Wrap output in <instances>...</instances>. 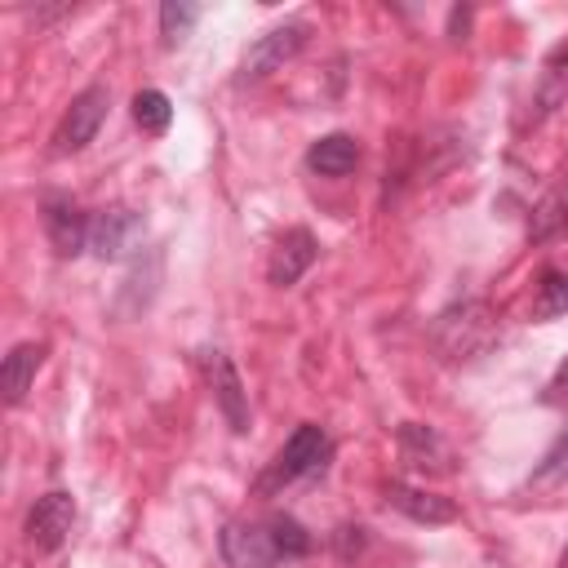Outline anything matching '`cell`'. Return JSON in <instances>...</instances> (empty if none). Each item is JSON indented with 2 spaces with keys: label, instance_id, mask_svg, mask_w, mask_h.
I'll use <instances>...</instances> for the list:
<instances>
[{
  "label": "cell",
  "instance_id": "6da1fadb",
  "mask_svg": "<svg viewBox=\"0 0 568 568\" xmlns=\"http://www.w3.org/2000/svg\"><path fill=\"white\" fill-rule=\"evenodd\" d=\"M435 342L448 359H466V355H479L488 342H493V315L484 302H466V306H453L439 315L435 324Z\"/></svg>",
  "mask_w": 568,
  "mask_h": 568
},
{
  "label": "cell",
  "instance_id": "7a4b0ae2",
  "mask_svg": "<svg viewBox=\"0 0 568 568\" xmlns=\"http://www.w3.org/2000/svg\"><path fill=\"white\" fill-rule=\"evenodd\" d=\"M306 44V27L302 22H284L266 36H257L240 62V84H253V80H266L271 71H280L288 58H297Z\"/></svg>",
  "mask_w": 568,
  "mask_h": 568
},
{
  "label": "cell",
  "instance_id": "3957f363",
  "mask_svg": "<svg viewBox=\"0 0 568 568\" xmlns=\"http://www.w3.org/2000/svg\"><path fill=\"white\" fill-rule=\"evenodd\" d=\"M324 453H328L324 430H320V426H311V422H306V426H297V430L284 439V448H280V457H275L271 475L262 479V488L293 484V479H302V475L320 470V466H324Z\"/></svg>",
  "mask_w": 568,
  "mask_h": 568
},
{
  "label": "cell",
  "instance_id": "277c9868",
  "mask_svg": "<svg viewBox=\"0 0 568 568\" xmlns=\"http://www.w3.org/2000/svg\"><path fill=\"white\" fill-rule=\"evenodd\" d=\"M222 559L231 568H275L284 555L275 546L271 524H226L222 528Z\"/></svg>",
  "mask_w": 568,
  "mask_h": 568
},
{
  "label": "cell",
  "instance_id": "5b68a950",
  "mask_svg": "<svg viewBox=\"0 0 568 568\" xmlns=\"http://www.w3.org/2000/svg\"><path fill=\"white\" fill-rule=\"evenodd\" d=\"M102 120H106V89H102V84H89L84 93L71 98V106H67L58 133H53V146H58V151H80V146H89Z\"/></svg>",
  "mask_w": 568,
  "mask_h": 568
},
{
  "label": "cell",
  "instance_id": "8992f818",
  "mask_svg": "<svg viewBox=\"0 0 568 568\" xmlns=\"http://www.w3.org/2000/svg\"><path fill=\"white\" fill-rule=\"evenodd\" d=\"M71 524H75V501H71V493H44V497H36V506H31V515H27V541H31L40 555H49V550H58V546L67 541Z\"/></svg>",
  "mask_w": 568,
  "mask_h": 568
},
{
  "label": "cell",
  "instance_id": "52a82bcc",
  "mask_svg": "<svg viewBox=\"0 0 568 568\" xmlns=\"http://www.w3.org/2000/svg\"><path fill=\"white\" fill-rule=\"evenodd\" d=\"M204 377H209V386H213V399H217L226 426H231L235 435H244V430H248V395H244V382H240L235 364H231L222 351H204Z\"/></svg>",
  "mask_w": 568,
  "mask_h": 568
},
{
  "label": "cell",
  "instance_id": "ba28073f",
  "mask_svg": "<svg viewBox=\"0 0 568 568\" xmlns=\"http://www.w3.org/2000/svg\"><path fill=\"white\" fill-rule=\"evenodd\" d=\"M146 235L142 213L133 209H106L98 222H89V244L98 257H129Z\"/></svg>",
  "mask_w": 568,
  "mask_h": 568
},
{
  "label": "cell",
  "instance_id": "9c48e42d",
  "mask_svg": "<svg viewBox=\"0 0 568 568\" xmlns=\"http://www.w3.org/2000/svg\"><path fill=\"white\" fill-rule=\"evenodd\" d=\"M311 262H315V235H311L306 226H293V231H284L280 244H275V253H271V262H266V280H271L275 288H288V284H297V280L306 275Z\"/></svg>",
  "mask_w": 568,
  "mask_h": 568
},
{
  "label": "cell",
  "instance_id": "30bf717a",
  "mask_svg": "<svg viewBox=\"0 0 568 568\" xmlns=\"http://www.w3.org/2000/svg\"><path fill=\"white\" fill-rule=\"evenodd\" d=\"M44 231H49V244H53L62 257H75V253L84 248V240H89L84 213H80L71 200H62V195L44 200Z\"/></svg>",
  "mask_w": 568,
  "mask_h": 568
},
{
  "label": "cell",
  "instance_id": "8fae6325",
  "mask_svg": "<svg viewBox=\"0 0 568 568\" xmlns=\"http://www.w3.org/2000/svg\"><path fill=\"white\" fill-rule=\"evenodd\" d=\"M568 102V44H555L541 62V75L532 84V120L550 115L555 106Z\"/></svg>",
  "mask_w": 568,
  "mask_h": 568
},
{
  "label": "cell",
  "instance_id": "7c38bea8",
  "mask_svg": "<svg viewBox=\"0 0 568 568\" xmlns=\"http://www.w3.org/2000/svg\"><path fill=\"white\" fill-rule=\"evenodd\" d=\"M386 501H390L395 510H404L408 519H417V524H453V519H457V506H453L448 497H439V493H426V488L390 484V488H386Z\"/></svg>",
  "mask_w": 568,
  "mask_h": 568
},
{
  "label": "cell",
  "instance_id": "4fadbf2b",
  "mask_svg": "<svg viewBox=\"0 0 568 568\" xmlns=\"http://www.w3.org/2000/svg\"><path fill=\"white\" fill-rule=\"evenodd\" d=\"M306 164H311L320 178H346V173L359 164V142H355L351 133H328V138L311 142Z\"/></svg>",
  "mask_w": 568,
  "mask_h": 568
},
{
  "label": "cell",
  "instance_id": "5bb4252c",
  "mask_svg": "<svg viewBox=\"0 0 568 568\" xmlns=\"http://www.w3.org/2000/svg\"><path fill=\"white\" fill-rule=\"evenodd\" d=\"M40 359H44V342H18V346L4 355L0 386H4V399H9V404H22V395H27L31 382H36Z\"/></svg>",
  "mask_w": 568,
  "mask_h": 568
},
{
  "label": "cell",
  "instance_id": "9a60e30c",
  "mask_svg": "<svg viewBox=\"0 0 568 568\" xmlns=\"http://www.w3.org/2000/svg\"><path fill=\"white\" fill-rule=\"evenodd\" d=\"M399 448H404V457H408V466H430V470H448V448L439 444V435L430 430V426H417V422H408L404 430H399Z\"/></svg>",
  "mask_w": 568,
  "mask_h": 568
},
{
  "label": "cell",
  "instance_id": "2e32d148",
  "mask_svg": "<svg viewBox=\"0 0 568 568\" xmlns=\"http://www.w3.org/2000/svg\"><path fill=\"white\" fill-rule=\"evenodd\" d=\"M568 311V266H546L537 275V293H532V315L537 320H555Z\"/></svg>",
  "mask_w": 568,
  "mask_h": 568
},
{
  "label": "cell",
  "instance_id": "e0dca14e",
  "mask_svg": "<svg viewBox=\"0 0 568 568\" xmlns=\"http://www.w3.org/2000/svg\"><path fill=\"white\" fill-rule=\"evenodd\" d=\"M564 226H568V182L555 186V191H546V195L537 200L532 222H528V240H550V235H559Z\"/></svg>",
  "mask_w": 568,
  "mask_h": 568
},
{
  "label": "cell",
  "instance_id": "ac0fdd59",
  "mask_svg": "<svg viewBox=\"0 0 568 568\" xmlns=\"http://www.w3.org/2000/svg\"><path fill=\"white\" fill-rule=\"evenodd\" d=\"M133 120H138L142 133H164L169 120H173V106H169V98L160 89H142L133 98Z\"/></svg>",
  "mask_w": 568,
  "mask_h": 568
},
{
  "label": "cell",
  "instance_id": "d6986e66",
  "mask_svg": "<svg viewBox=\"0 0 568 568\" xmlns=\"http://www.w3.org/2000/svg\"><path fill=\"white\" fill-rule=\"evenodd\" d=\"M195 22H200V4H191V0H169V4L160 9V27H164V40H169V44L186 40Z\"/></svg>",
  "mask_w": 568,
  "mask_h": 568
},
{
  "label": "cell",
  "instance_id": "ffe728a7",
  "mask_svg": "<svg viewBox=\"0 0 568 568\" xmlns=\"http://www.w3.org/2000/svg\"><path fill=\"white\" fill-rule=\"evenodd\" d=\"M271 532H275V546L284 559H302L311 550V532L288 515H271Z\"/></svg>",
  "mask_w": 568,
  "mask_h": 568
},
{
  "label": "cell",
  "instance_id": "44dd1931",
  "mask_svg": "<svg viewBox=\"0 0 568 568\" xmlns=\"http://www.w3.org/2000/svg\"><path fill=\"white\" fill-rule=\"evenodd\" d=\"M568 479V430L555 439V448L541 457V466H537V475H532V488H555V484H564Z\"/></svg>",
  "mask_w": 568,
  "mask_h": 568
},
{
  "label": "cell",
  "instance_id": "7402d4cb",
  "mask_svg": "<svg viewBox=\"0 0 568 568\" xmlns=\"http://www.w3.org/2000/svg\"><path fill=\"white\" fill-rule=\"evenodd\" d=\"M546 404H568V359L555 368V377L546 386Z\"/></svg>",
  "mask_w": 568,
  "mask_h": 568
},
{
  "label": "cell",
  "instance_id": "603a6c76",
  "mask_svg": "<svg viewBox=\"0 0 568 568\" xmlns=\"http://www.w3.org/2000/svg\"><path fill=\"white\" fill-rule=\"evenodd\" d=\"M559 568H568V550H564V559H559Z\"/></svg>",
  "mask_w": 568,
  "mask_h": 568
}]
</instances>
